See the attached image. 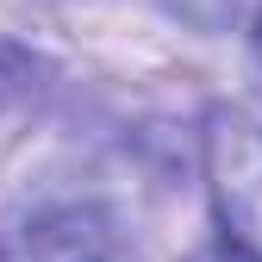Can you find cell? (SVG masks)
Returning <instances> with one entry per match:
<instances>
[{
    "label": "cell",
    "mask_w": 262,
    "mask_h": 262,
    "mask_svg": "<svg viewBox=\"0 0 262 262\" xmlns=\"http://www.w3.org/2000/svg\"><path fill=\"white\" fill-rule=\"evenodd\" d=\"M0 262H125V244L100 206H38L7 231Z\"/></svg>",
    "instance_id": "2"
},
{
    "label": "cell",
    "mask_w": 262,
    "mask_h": 262,
    "mask_svg": "<svg viewBox=\"0 0 262 262\" xmlns=\"http://www.w3.org/2000/svg\"><path fill=\"white\" fill-rule=\"evenodd\" d=\"M193 262H250V256H237L231 244H225V250H200V256H193Z\"/></svg>",
    "instance_id": "3"
},
{
    "label": "cell",
    "mask_w": 262,
    "mask_h": 262,
    "mask_svg": "<svg viewBox=\"0 0 262 262\" xmlns=\"http://www.w3.org/2000/svg\"><path fill=\"white\" fill-rule=\"evenodd\" d=\"M200 156H206V187H212V212L225 225V244L262 262V125L219 106L206 119Z\"/></svg>",
    "instance_id": "1"
},
{
    "label": "cell",
    "mask_w": 262,
    "mask_h": 262,
    "mask_svg": "<svg viewBox=\"0 0 262 262\" xmlns=\"http://www.w3.org/2000/svg\"><path fill=\"white\" fill-rule=\"evenodd\" d=\"M256 56H262V19H256Z\"/></svg>",
    "instance_id": "4"
}]
</instances>
